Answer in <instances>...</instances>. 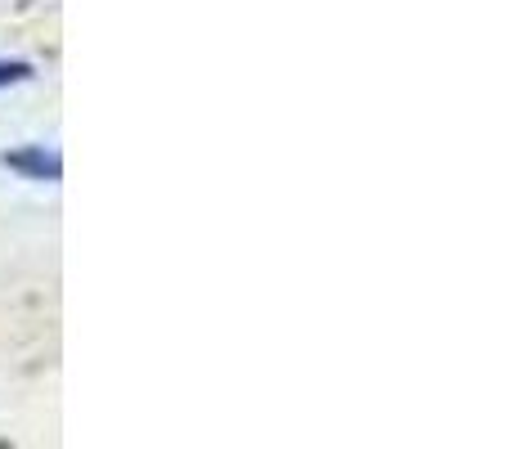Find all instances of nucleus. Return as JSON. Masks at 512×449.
<instances>
[{
  "label": "nucleus",
  "mask_w": 512,
  "mask_h": 449,
  "mask_svg": "<svg viewBox=\"0 0 512 449\" xmlns=\"http://www.w3.org/2000/svg\"><path fill=\"white\" fill-rule=\"evenodd\" d=\"M0 167L23 176V180H36V185H59L63 180V158L54 149H45V144H23V149L5 153Z\"/></svg>",
  "instance_id": "1"
},
{
  "label": "nucleus",
  "mask_w": 512,
  "mask_h": 449,
  "mask_svg": "<svg viewBox=\"0 0 512 449\" xmlns=\"http://www.w3.org/2000/svg\"><path fill=\"white\" fill-rule=\"evenodd\" d=\"M32 63L27 59H0V90L5 86H23V81H32Z\"/></svg>",
  "instance_id": "2"
}]
</instances>
